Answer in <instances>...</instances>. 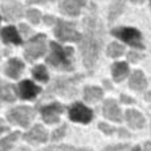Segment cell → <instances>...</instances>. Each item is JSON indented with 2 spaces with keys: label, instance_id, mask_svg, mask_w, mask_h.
Segmentation results:
<instances>
[{
  "label": "cell",
  "instance_id": "39",
  "mask_svg": "<svg viewBox=\"0 0 151 151\" xmlns=\"http://www.w3.org/2000/svg\"><path fill=\"white\" fill-rule=\"evenodd\" d=\"M16 151H29V149H27V147H20V149L16 150Z\"/></svg>",
  "mask_w": 151,
  "mask_h": 151
},
{
  "label": "cell",
  "instance_id": "12",
  "mask_svg": "<svg viewBox=\"0 0 151 151\" xmlns=\"http://www.w3.org/2000/svg\"><path fill=\"white\" fill-rule=\"evenodd\" d=\"M86 1L85 0H64L60 4L61 13L68 16H78L83 7H85Z\"/></svg>",
  "mask_w": 151,
  "mask_h": 151
},
{
  "label": "cell",
  "instance_id": "7",
  "mask_svg": "<svg viewBox=\"0 0 151 151\" xmlns=\"http://www.w3.org/2000/svg\"><path fill=\"white\" fill-rule=\"evenodd\" d=\"M55 35L61 41H80L81 35L76 31L74 24L64 20H56Z\"/></svg>",
  "mask_w": 151,
  "mask_h": 151
},
{
  "label": "cell",
  "instance_id": "4",
  "mask_svg": "<svg viewBox=\"0 0 151 151\" xmlns=\"http://www.w3.org/2000/svg\"><path fill=\"white\" fill-rule=\"evenodd\" d=\"M111 35L118 39L123 40L126 44L131 45L138 49H143L145 45L142 42V35L138 29L130 28V27H119V28H114L111 31Z\"/></svg>",
  "mask_w": 151,
  "mask_h": 151
},
{
  "label": "cell",
  "instance_id": "25",
  "mask_svg": "<svg viewBox=\"0 0 151 151\" xmlns=\"http://www.w3.org/2000/svg\"><path fill=\"white\" fill-rule=\"evenodd\" d=\"M123 50H125V48L122 47L121 44H118V42H111V44L107 47V56L109 57H119V56L123 55Z\"/></svg>",
  "mask_w": 151,
  "mask_h": 151
},
{
  "label": "cell",
  "instance_id": "26",
  "mask_svg": "<svg viewBox=\"0 0 151 151\" xmlns=\"http://www.w3.org/2000/svg\"><path fill=\"white\" fill-rule=\"evenodd\" d=\"M40 151H91L90 149H78V147L68 146V145H60V146H49Z\"/></svg>",
  "mask_w": 151,
  "mask_h": 151
},
{
  "label": "cell",
  "instance_id": "29",
  "mask_svg": "<svg viewBox=\"0 0 151 151\" xmlns=\"http://www.w3.org/2000/svg\"><path fill=\"white\" fill-rule=\"evenodd\" d=\"M129 147V145H114V146H107L106 149H104L102 151H123Z\"/></svg>",
  "mask_w": 151,
  "mask_h": 151
},
{
  "label": "cell",
  "instance_id": "33",
  "mask_svg": "<svg viewBox=\"0 0 151 151\" xmlns=\"http://www.w3.org/2000/svg\"><path fill=\"white\" fill-rule=\"evenodd\" d=\"M20 31L23 32L24 36H28L29 35V28H28V25H25V24H20Z\"/></svg>",
  "mask_w": 151,
  "mask_h": 151
},
{
  "label": "cell",
  "instance_id": "6",
  "mask_svg": "<svg viewBox=\"0 0 151 151\" xmlns=\"http://www.w3.org/2000/svg\"><path fill=\"white\" fill-rule=\"evenodd\" d=\"M47 36L45 35H37V36L32 37L29 41L25 42V52L24 56L28 61H33L42 56L47 50V44H45Z\"/></svg>",
  "mask_w": 151,
  "mask_h": 151
},
{
  "label": "cell",
  "instance_id": "2",
  "mask_svg": "<svg viewBox=\"0 0 151 151\" xmlns=\"http://www.w3.org/2000/svg\"><path fill=\"white\" fill-rule=\"evenodd\" d=\"M83 78V74H76L72 76V77H60L56 78L55 82L52 85H49V88L47 89L44 97L42 98H50V97L56 96H64L66 98H72V97L77 96V85L81 80Z\"/></svg>",
  "mask_w": 151,
  "mask_h": 151
},
{
  "label": "cell",
  "instance_id": "5",
  "mask_svg": "<svg viewBox=\"0 0 151 151\" xmlns=\"http://www.w3.org/2000/svg\"><path fill=\"white\" fill-rule=\"evenodd\" d=\"M35 118V110L29 106H19L7 113V119L11 123L20 125L21 127H28Z\"/></svg>",
  "mask_w": 151,
  "mask_h": 151
},
{
  "label": "cell",
  "instance_id": "11",
  "mask_svg": "<svg viewBox=\"0 0 151 151\" xmlns=\"http://www.w3.org/2000/svg\"><path fill=\"white\" fill-rule=\"evenodd\" d=\"M23 138L29 143H44L48 141V133L41 125H35L28 133L24 134Z\"/></svg>",
  "mask_w": 151,
  "mask_h": 151
},
{
  "label": "cell",
  "instance_id": "9",
  "mask_svg": "<svg viewBox=\"0 0 151 151\" xmlns=\"http://www.w3.org/2000/svg\"><path fill=\"white\" fill-rule=\"evenodd\" d=\"M64 111V106L58 102H55L52 105H48V106H44L41 109V115L42 119L47 123H57L60 121V114Z\"/></svg>",
  "mask_w": 151,
  "mask_h": 151
},
{
  "label": "cell",
  "instance_id": "30",
  "mask_svg": "<svg viewBox=\"0 0 151 151\" xmlns=\"http://www.w3.org/2000/svg\"><path fill=\"white\" fill-rule=\"evenodd\" d=\"M127 58H129V61H131V63H137L138 60L143 58V55H141V53H137V52H134V50H131V52L127 55Z\"/></svg>",
  "mask_w": 151,
  "mask_h": 151
},
{
  "label": "cell",
  "instance_id": "34",
  "mask_svg": "<svg viewBox=\"0 0 151 151\" xmlns=\"http://www.w3.org/2000/svg\"><path fill=\"white\" fill-rule=\"evenodd\" d=\"M44 21H45L47 24H49V25H50V24L56 23V19L53 17V16H45V17H44Z\"/></svg>",
  "mask_w": 151,
  "mask_h": 151
},
{
  "label": "cell",
  "instance_id": "28",
  "mask_svg": "<svg viewBox=\"0 0 151 151\" xmlns=\"http://www.w3.org/2000/svg\"><path fill=\"white\" fill-rule=\"evenodd\" d=\"M65 133H66V125H63L61 127H58L57 130L53 131L52 141H58V139H61L64 135H65Z\"/></svg>",
  "mask_w": 151,
  "mask_h": 151
},
{
  "label": "cell",
  "instance_id": "20",
  "mask_svg": "<svg viewBox=\"0 0 151 151\" xmlns=\"http://www.w3.org/2000/svg\"><path fill=\"white\" fill-rule=\"evenodd\" d=\"M125 5H126V0H113V3L109 7V21L110 23L117 20L118 16L123 12Z\"/></svg>",
  "mask_w": 151,
  "mask_h": 151
},
{
  "label": "cell",
  "instance_id": "10",
  "mask_svg": "<svg viewBox=\"0 0 151 151\" xmlns=\"http://www.w3.org/2000/svg\"><path fill=\"white\" fill-rule=\"evenodd\" d=\"M41 91V88L37 86L29 80H24L19 83L17 86V94L23 99H32Z\"/></svg>",
  "mask_w": 151,
  "mask_h": 151
},
{
  "label": "cell",
  "instance_id": "19",
  "mask_svg": "<svg viewBox=\"0 0 151 151\" xmlns=\"http://www.w3.org/2000/svg\"><path fill=\"white\" fill-rule=\"evenodd\" d=\"M0 99L5 102H13L16 99L15 86L0 81Z\"/></svg>",
  "mask_w": 151,
  "mask_h": 151
},
{
  "label": "cell",
  "instance_id": "17",
  "mask_svg": "<svg viewBox=\"0 0 151 151\" xmlns=\"http://www.w3.org/2000/svg\"><path fill=\"white\" fill-rule=\"evenodd\" d=\"M129 86L137 91H143L147 88V80L145 74L141 70H134L131 73L130 81H129Z\"/></svg>",
  "mask_w": 151,
  "mask_h": 151
},
{
  "label": "cell",
  "instance_id": "1",
  "mask_svg": "<svg viewBox=\"0 0 151 151\" xmlns=\"http://www.w3.org/2000/svg\"><path fill=\"white\" fill-rule=\"evenodd\" d=\"M104 24L96 15L94 5L83 19V35L80 40V50L82 55L83 65L91 70L99 56V50L104 45Z\"/></svg>",
  "mask_w": 151,
  "mask_h": 151
},
{
  "label": "cell",
  "instance_id": "21",
  "mask_svg": "<svg viewBox=\"0 0 151 151\" xmlns=\"http://www.w3.org/2000/svg\"><path fill=\"white\" fill-rule=\"evenodd\" d=\"M104 97V91L97 86H86L83 89V98L86 102H97Z\"/></svg>",
  "mask_w": 151,
  "mask_h": 151
},
{
  "label": "cell",
  "instance_id": "22",
  "mask_svg": "<svg viewBox=\"0 0 151 151\" xmlns=\"http://www.w3.org/2000/svg\"><path fill=\"white\" fill-rule=\"evenodd\" d=\"M111 72H113V78L115 81H122L129 73V65L126 63H117L113 65Z\"/></svg>",
  "mask_w": 151,
  "mask_h": 151
},
{
  "label": "cell",
  "instance_id": "14",
  "mask_svg": "<svg viewBox=\"0 0 151 151\" xmlns=\"http://www.w3.org/2000/svg\"><path fill=\"white\" fill-rule=\"evenodd\" d=\"M104 115L110 121L114 122H121L122 121V113H121L119 106L114 99H107L104 104Z\"/></svg>",
  "mask_w": 151,
  "mask_h": 151
},
{
  "label": "cell",
  "instance_id": "8",
  "mask_svg": "<svg viewBox=\"0 0 151 151\" xmlns=\"http://www.w3.org/2000/svg\"><path fill=\"white\" fill-rule=\"evenodd\" d=\"M69 118L74 122L89 123L93 119V111H91V109L86 107L83 104L76 102L69 107Z\"/></svg>",
  "mask_w": 151,
  "mask_h": 151
},
{
  "label": "cell",
  "instance_id": "38",
  "mask_svg": "<svg viewBox=\"0 0 151 151\" xmlns=\"http://www.w3.org/2000/svg\"><path fill=\"white\" fill-rule=\"evenodd\" d=\"M119 134H122V137H129V133L126 130H123V129H121L119 130Z\"/></svg>",
  "mask_w": 151,
  "mask_h": 151
},
{
  "label": "cell",
  "instance_id": "41",
  "mask_svg": "<svg viewBox=\"0 0 151 151\" xmlns=\"http://www.w3.org/2000/svg\"><path fill=\"white\" fill-rule=\"evenodd\" d=\"M131 1H134V3H142L143 0H131Z\"/></svg>",
  "mask_w": 151,
  "mask_h": 151
},
{
  "label": "cell",
  "instance_id": "36",
  "mask_svg": "<svg viewBox=\"0 0 151 151\" xmlns=\"http://www.w3.org/2000/svg\"><path fill=\"white\" fill-rule=\"evenodd\" d=\"M5 131H8V127H7V126H4L3 121L0 119V135H1L3 133H5Z\"/></svg>",
  "mask_w": 151,
  "mask_h": 151
},
{
  "label": "cell",
  "instance_id": "16",
  "mask_svg": "<svg viewBox=\"0 0 151 151\" xmlns=\"http://www.w3.org/2000/svg\"><path fill=\"white\" fill-rule=\"evenodd\" d=\"M23 70H24V63L20 61L19 58H11L7 63V66H5V74L8 77L13 78V80L20 77Z\"/></svg>",
  "mask_w": 151,
  "mask_h": 151
},
{
  "label": "cell",
  "instance_id": "23",
  "mask_svg": "<svg viewBox=\"0 0 151 151\" xmlns=\"http://www.w3.org/2000/svg\"><path fill=\"white\" fill-rule=\"evenodd\" d=\"M20 137V133L19 131H15V133L9 134L8 137L0 139V151H9L11 147H12L13 142L17 141V138Z\"/></svg>",
  "mask_w": 151,
  "mask_h": 151
},
{
  "label": "cell",
  "instance_id": "31",
  "mask_svg": "<svg viewBox=\"0 0 151 151\" xmlns=\"http://www.w3.org/2000/svg\"><path fill=\"white\" fill-rule=\"evenodd\" d=\"M98 127L101 129V130L104 131L105 134H113V133H114V129H113V127H110L109 125H106V123H104V122H102V123H99V125H98Z\"/></svg>",
  "mask_w": 151,
  "mask_h": 151
},
{
  "label": "cell",
  "instance_id": "35",
  "mask_svg": "<svg viewBox=\"0 0 151 151\" xmlns=\"http://www.w3.org/2000/svg\"><path fill=\"white\" fill-rule=\"evenodd\" d=\"M47 1H52V0H28V4H41Z\"/></svg>",
  "mask_w": 151,
  "mask_h": 151
},
{
  "label": "cell",
  "instance_id": "32",
  "mask_svg": "<svg viewBox=\"0 0 151 151\" xmlns=\"http://www.w3.org/2000/svg\"><path fill=\"white\" fill-rule=\"evenodd\" d=\"M121 102H122V104H134V99L125 96V94H122V96H121Z\"/></svg>",
  "mask_w": 151,
  "mask_h": 151
},
{
  "label": "cell",
  "instance_id": "27",
  "mask_svg": "<svg viewBox=\"0 0 151 151\" xmlns=\"http://www.w3.org/2000/svg\"><path fill=\"white\" fill-rule=\"evenodd\" d=\"M27 17H28V20L31 21V23L39 24L40 20H41V13L37 9H29L28 12H27Z\"/></svg>",
  "mask_w": 151,
  "mask_h": 151
},
{
  "label": "cell",
  "instance_id": "15",
  "mask_svg": "<svg viewBox=\"0 0 151 151\" xmlns=\"http://www.w3.org/2000/svg\"><path fill=\"white\" fill-rule=\"evenodd\" d=\"M1 40L4 41V44H15V45H20L21 44V39L19 35L17 29L15 27H5L1 29L0 32Z\"/></svg>",
  "mask_w": 151,
  "mask_h": 151
},
{
  "label": "cell",
  "instance_id": "37",
  "mask_svg": "<svg viewBox=\"0 0 151 151\" xmlns=\"http://www.w3.org/2000/svg\"><path fill=\"white\" fill-rule=\"evenodd\" d=\"M145 151H151V142H147L145 145Z\"/></svg>",
  "mask_w": 151,
  "mask_h": 151
},
{
  "label": "cell",
  "instance_id": "3",
  "mask_svg": "<svg viewBox=\"0 0 151 151\" xmlns=\"http://www.w3.org/2000/svg\"><path fill=\"white\" fill-rule=\"evenodd\" d=\"M50 55L47 57V63L53 68L63 69V70H72L73 69V49L72 48H63L57 42H50Z\"/></svg>",
  "mask_w": 151,
  "mask_h": 151
},
{
  "label": "cell",
  "instance_id": "24",
  "mask_svg": "<svg viewBox=\"0 0 151 151\" xmlns=\"http://www.w3.org/2000/svg\"><path fill=\"white\" fill-rule=\"evenodd\" d=\"M32 74H33V77L36 78L37 81H41V82H47V81L49 80V74H48L47 68H45L44 65L35 66L33 70H32Z\"/></svg>",
  "mask_w": 151,
  "mask_h": 151
},
{
  "label": "cell",
  "instance_id": "42",
  "mask_svg": "<svg viewBox=\"0 0 151 151\" xmlns=\"http://www.w3.org/2000/svg\"><path fill=\"white\" fill-rule=\"evenodd\" d=\"M150 7H151V0H150Z\"/></svg>",
  "mask_w": 151,
  "mask_h": 151
},
{
  "label": "cell",
  "instance_id": "18",
  "mask_svg": "<svg viewBox=\"0 0 151 151\" xmlns=\"http://www.w3.org/2000/svg\"><path fill=\"white\" fill-rule=\"evenodd\" d=\"M126 121L131 129H142L145 126V118L137 110H127L126 111Z\"/></svg>",
  "mask_w": 151,
  "mask_h": 151
},
{
  "label": "cell",
  "instance_id": "43",
  "mask_svg": "<svg viewBox=\"0 0 151 151\" xmlns=\"http://www.w3.org/2000/svg\"><path fill=\"white\" fill-rule=\"evenodd\" d=\"M0 21H1V17H0Z\"/></svg>",
  "mask_w": 151,
  "mask_h": 151
},
{
  "label": "cell",
  "instance_id": "13",
  "mask_svg": "<svg viewBox=\"0 0 151 151\" xmlns=\"http://www.w3.org/2000/svg\"><path fill=\"white\" fill-rule=\"evenodd\" d=\"M3 15H4L5 20L8 21H15L17 19H21L24 15V9L23 5L20 3H12V4H4L1 7Z\"/></svg>",
  "mask_w": 151,
  "mask_h": 151
},
{
  "label": "cell",
  "instance_id": "40",
  "mask_svg": "<svg viewBox=\"0 0 151 151\" xmlns=\"http://www.w3.org/2000/svg\"><path fill=\"white\" fill-rule=\"evenodd\" d=\"M133 151H141V147H139V146H135V147L133 149Z\"/></svg>",
  "mask_w": 151,
  "mask_h": 151
}]
</instances>
